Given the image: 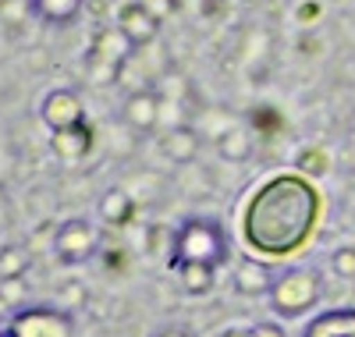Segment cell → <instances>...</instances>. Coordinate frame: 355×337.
I'll return each mask as SVG.
<instances>
[{"label": "cell", "mask_w": 355, "mask_h": 337, "mask_svg": "<svg viewBox=\"0 0 355 337\" xmlns=\"http://www.w3.org/2000/svg\"><path fill=\"white\" fill-rule=\"evenodd\" d=\"M199 149H202V135L192 125H174L160 139V153L171 164H192L199 157Z\"/></svg>", "instance_id": "obj_13"}, {"label": "cell", "mask_w": 355, "mask_h": 337, "mask_svg": "<svg viewBox=\"0 0 355 337\" xmlns=\"http://www.w3.org/2000/svg\"><path fill=\"white\" fill-rule=\"evenodd\" d=\"M274 281H277V270L263 256H242L239 263H234V270H231L234 291L245 295V298H266L270 288H274Z\"/></svg>", "instance_id": "obj_10"}, {"label": "cell", "mask_w": 355, "mask_h": 337, "mask_svg": "<svg viewBox=\"0 0 355 337\" xmlns=\"http://www.w3.org/2000/svg\"><path fill=\"white\" fill-rule=\"evenodd\" d=\"M121 121L135 135H153L157 125H160V93L150 85L132 89L128 100L121 103Z\"/></svg>", "instance_id": "obj_9"}, {"label": "cell", "mask_w": 355, "mask_h": 337, "mask_svg": "<svg viewBox=\"0 0 355 337\" xmlns=\"http://www.w3.org/2000/svg\"><path fill=\"white\" fill-rule=\"evenodd\" d=\"M231 259V238L227 227L217 217H189L178 224L171 238V259L167 266L178 263H206V266H224Z\"/></svg>", "instance_id": "obj_2"}, {"label": "cell", "mask_w": 355, "mask_h": 337, "mask_svg": "<svg viewBox=\"0 0 355 337\" xmlns=\"http://www.w3.org/2000/svg\"><path fill=\"white\" fill-rule=\"evenodd\" d=\"M295 171H302L306 178H320V174L331 171V160H327V153H323L320 146H313V149H302V153H299Z\"/></svg>", "instance_id": "obj_19"}, {"label": "cell", "mask_w": 355, "mask_h": 337, "mask_svg": "<svg viewBox=\"0 0 355 337\" xmlns=\"http://www.w3.org/2000/svg\"><path fill=\"white\" fill-rule=\"evenodd\" d=\"M331 266H334L338 277L355 281V245H338V249L331 252Z\"/></svg>", "instance_id": "obj_20"}, {"label": "cell", "mask_w": 355, "mask_h": 337, "mask_svg": "<svg viewBox=\"0 0 355 337\" xmlns=\"http://www.w3.org/2000/svg\"><path fill=\"white\" fill-rule=\"evenodd\" d=\"M132 217H135V199L121 189H107L100 199V221L110 227H125L132 224Z\"/></svg>", "instance_id": "obj_16"}, {"label": "cell", "mask_w": 355, "mask_h": 337, "mask_svg": "<svg viewBox=\"0 0 355 337\" xmlns=\"http://www.w3.org/2000/svg\"><path fill=\"white\" fill-rule=\"evenodd\" d=\"M174 273L178 288L185 295H210L214 284H217V266H206V263H178V266H167Z\"/></svg>", "instance_id": "obj_15"}, {"label": "cell", "mask_w": 355, "mask_h": 337, "mask_svg": "<svg viewBox=\"0 0 355 337\" xmlns=\"http://www.w3.org/2000/svg\"><path fill=\"white\" fill-rule=\"evenodd\" d=\"M4 8H8V0H0V11H4Z\"/></svg>", "instance_id": "obj_26"}, {"label": "cell", "mask_w": 355, "mask_h": 337, "mask_svg": "<svg viewBox=\"0 0 355 337\" xmlns=\"http://www.w3.org/2000/svg\"><path fill=\"white\" fill-rule=\"evenodd\" d=\"M217 337H256V334H252V327H227Z\"/></svg>", "instance_id": "obj_25"}, {"label": "cell", "mask_w": 355, "mask_h": 337, "mask_svg": "<svg viewBox=\"0 0 355 337\" xmlns=\"http://www.w3.org/2000/svg\"><path fill=\"white\" fill-rule=\"evenodd\" d=\"M103 231L89 217H68L64 224H57L53 231V256L64 266H85L100 256Z\"/></svg>", "instance_id": "obj_5"}, {"label": "cell", "mask_w": 355, "mask_h": 337, "mask_svg": "<svg viewBox=\"0 0 355 337\" xmlns=\"http://www.w3.org/2000/svg\"><path fill=\"white\" fill-rule=\"evenodd\" d=\"M33 270V252L25 245H4L0 249V281H21Z\"/></svg>", "instance_id": "obj_18"}, {"label": "cell", "mask_w": 355, "mask_h": 337, "mask_svg": "<svg viewBox=\"0 0 355 337\" xmlns=\"http://www.w3.org/2000/svg\"><path fill=\"white\" fill-rule=\"evenodd\" d=\"M320 213L323 199L306 174H274L256 185L242 206V241L256 256H295L313 241Z\"/></svg>", "instance_id": "obj_1"}, {"label": "cell", "mask_w": 355, "mask_h": 337, "mask_svg": "<svg viewBox=\"0 0 355 337\" xmlns=\"http://www.w3.org/2000/svg\"><path fill=\"white\" fill-rule=\"evenodd\" d=\"M252 334H256V337H288L281 323H256Z\"/></svg>", "instance_id": "obj_23"}, {"label": "cell", "mask_w": 355, "mask_h": 337, "mask_svg": "<svg viewBox=\"0 0 355 337\" xmlns=\"http://www.w3.org/2000/svg\"><path fill=\"white\" fill-rule=\"evenodd\" d=\"M299 337H355V305L316 313Z\"/></svg>", "instance_id": "obj_12"}, {"label": "cell", "mask_w": 355, "mask_h": 337, "mask_svg": "<svg viewBox=\"0 0 355 337\" xmlns=\"http://www.w3.org/2000/svg\"><path fill=\"white\" fill-rule=\"evenodd\" d=\"M50 149L57 160L64 164H75L82 157H89V149H93V125H75V128H61V132H50Z\"/></svg>", "instance_id": "obj_11"}, {"label": "cell", "mask_w": 355, "mask_h": 337, "mask_svg": "<svg viewBox=\"0 0 355 337\" xmlns=\"http://www.w3.org/2000/svg\"><path fill=\"white\" fill-rule=\"evenodd\" d=\"M40 117L50 132H61V128H75V125H85V103L75 89L68 85H57L43 96L40 103Z\"/></svg>", "instance_id": "obj_7"}, {"label": "cell", "mask_w": 355, "mask_h": 337, "mask_svg": "<svg viewBox=\"0 0 355 337\" xmlns=\"http://www.w3.org/2000/svg\"><path fill=\"white\" fill-rule=\"evenodd\" d=\"M135 53H139V46L121 33V28H117V25H103V28H96L93 43H89L85 64L89 68H100L103 78H117V75H121V68L128 64Z\"/></svg>", "instance_id": "obj_6"}, {"label": "cell", "mask_w": 355, "mask_h": 337, "mask_svg": "<svg viewBox=\"0 0 355 337\" xmlns=\"http://www.w3.org/2000/svg\"><path fill=\"white\" fill-rule=\"evenodd\" d=\"M320 298H323V277L309 263L277 270V281H274L270 295H266L274 316H281V320H299V316L313 313Z\"/></svg>", "instance_id": "obj_3"}, {"label": "cell", "mask_w": 355, "mask_h": 337, "mask_svg": "<svg viewBox=\"0 0 355 337\" xmlns=\"http://www.w3.org/2000/svg\"><path fill=\"white\" fill-rule=\"evenodd\" d=\"M153 337H196L189 327H182V323H167V327H160Z\"/></svg>", "instance_id": "obj_24"}, {"label": "cell", "mask_w": 355, "mask_h": 337, "mask_svg": "<svg viewBox=\"0 0 355 337\" xmlns=\"http://www.w3.org/2000/svg\"><path fill=\"white\" fill-rule=\"evenodd\" d=\"M21 291H25V277L21 281H0V302H8L11 313L21 309Z\"/></svg>", "instance_id": "obj_21"}, {"label": "cell", "mask_w": 355, "mask_h": 337, "mask_svg": "<svg viewBox=\"0 0 355 337\" xmlns=\"http://www.w3.org/2000/svg\"><path fill=\"white\" fill-rule=\"evenodd\" d=\"M217 153H220L227 164H242V160H249V157H252V135H249V128L234 125V128L220 132V139H217Z\"/></svg>", "instance_id": "obj_17"}, {"label": "cell", "mask_w": 355, "mask_h": 337, "mask_svg": "<svg viewBox=\"0 0 355 337\" xmlns=\"http://www.w3.org/2000/svg\"><path fill=\"white\" fill-rule=\"evenodd\" d=\"M4 337H75V316L61 305H21L8 316Z\"/></svg>", "instance_id": "obj_4"}, {"label": "cell", "mask_w": 355, "mask_h": 337, "mask_svg": "<svg viewBox=\"0 0 355 337\" xmlns=\"http://www.w3.org/2000/svg\"><path fill=\"white\" fill-rule=\"evenodd\" d=\"M114 25L121 28V33L142 50V46H150L157 36H160V18L142 4V0H125L121 8H117V15H114Z\"/></svg>", "instance_id": "obj_8"}, {"label": "cell", "mask_w": 355, "mask_h": 337, "mask_svg": "<svg viewBox=\"0 0 355 337\" xmlns=\"http://www.w3.org/2000/svg\"><path fill=\"white\" fill-rule=\"evenodd\" d=\"M142 4H146V8H150V11H153V15L164 21V18H167L174 8H178V0H142Z\"/></svg>", "instance_id": "obj_22"}, {"label": "cell", "mask_w": 355, "mask_h": 337, "mask_svg": "<svg viewBox=\"0 0 355 337\" xmlns=\"http://www.w3.org/2000/svg\"><path fill=\"white\" fill-rule=\"evenodd\" d=\"M82 8H85V0H28V15L53 28L71 25L82 15Z\"/></svg>", "instance_id": "obj_14"}, {"label": "cell", "mask_w": 355, "mask_h": 337, "mask_svg": "<svg viewBox=\"0 0 355 337\" xmlns=\"http://www.w3.org/2000/svg\"><path fill=\"white\" fill-rule=\"evenodd\" d=\"M0 337H4V323H0Z\"/></svg>", "instance_id": "obj_27"}]
</instances>
